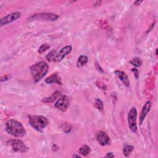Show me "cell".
Returning <instances> with one entry per match:
<instances>
[{
    "label": "cell",
    "instance_id": "cell-1",
    "mask_svg": "<svg viewBox=\"0 0 158 158\" xmlns=\"http://www.w3.org/2000/svg\"><path fill=\"white\" fill-rule=\"evenodd\" d=\"M6 132L15 137H23L26 135V130L23 125L19 121L9 119L6 123Z\"/></svg>",
    "mask_w": 158,
    "mask_h": 158
},
{
    "label": "cell",
    "instance_id": "cell-2",
    "mask_svg": "<svg viewBox=\"0 0 158 158\" xmlns=\"http://www.w3.org/2000/svg\"><path fill=\"white\" fill-rule=\"evenodd\" d=\"M48 65L45 62H40L30 67V72L33 81L37 83L41 80L48 71Z\"/></svg>",
    "mask_w": 158,
    "mask_h": 158
},
{
    "label": "cell",
    "instance_id": "cell-3",
    "mask_svg": "<svg viewBox=\"0 0 158 158\" xmlns=\"http://www.w3.org/2000/svg\"><path fill=\"white\" fill-rule=\"evenodd\" d=\"M29 123L34 129L41 132L46 127L49 121L46 117L43 116H30Z\"/></svg>",
    "mask_w": 158,
    "mask_h": 158
},
{
    "label": "cell",
    "instance_id": "cell-4",
    "mask_svg": "<svg viewBox=\"0 0 158 158\" xmlns=\"http://www.w3.org/2000/svg\"><path fill=\"white\" fill-rule=\"evenodd\" d=\"M136 116L137 111L135 108H132L128 114V123L130 130L133 133H135L137 131V125H136Z\"/></svg>",
    "mask_w": 158,
    "mask_h": 158
},
{
    "label": "cell",
    "instance_id": "cell-5",
    "mask_svg": "<svg viewBox=\"0 0 158 158\" xmlns=\"http://www.w3.org/2000/svg\"><path fill=\"white\" fill-rule=\"evenodd\" d=\"M9 144L14 152L26 153L28 151V147L20 140H12L9 141Z\"/></svg>",
    "mask_w": 158,
    "mask_h": 158
},
{
    "label": "cell",
    "instance_id": "cell-6",
    "mask_svg": "<svg viewBox=\"0 0 158 158\" xmlns=\"http://www.w3.org/2000/svg\"><path fill=\"white\" fill-rule=\"evenodd\" d=\"M21 12H12L7 15L6 16L3 17V18L0 20V26L2 27L3 25H7L9 23H11L14 21H15L17 19H18L21 16Z\"/></svg>",
    "mask_w": 158,
    "mask_h": 158
},
{
    "label": "cell",
    "instance_id": "cell-7",
    "mask_svg": "<svg viewBox=\"0 0 158 158\" xmlns=\"http://www.w3.org/2000/svg\"><path fill=\"white\" fill-rule=\"evenodd\" d=\"M59 16L57 14L52 13H41L39 14L33 15L30 17V19H43L48 21H54L58 19Z\"/></svg>",
    "mask_w": 158,
    "mask_h": 158
},
{
    "label": "cell",
    "instance_id": "cell-8",
    "mask_svg": "<svg viewBox=\"0 0 158 158\" xmlns=\"http://www.w3.org/2000/svg\"><path fill=\"white\" fill-rule=\"evenodd\" d=\"M69 99L67 96H62L58 99L57 102L55 103V107L61 111L62 112L66 111L69 106Z\"/></svg>",
    "mask_w": 158,
    "mask_h": 158
},
{
    "label": "cell",
    "instance_id": "cell-9",
    "mask_svg": "<svg viewBox=\"0 0 158 158\" xmlns=\"http://www.w3.org/2000/svg\"><path fill=\"white\" fill-rule=\"evenodd\" d=\"M96 140L102 146H106L109 143L110 139L108 134L103 131L99 132L96 135Z\"/></svg>",
    "mask_w": 158,
    "mask_h": 158
},
{
    "label": "cell",
    "instance_id": "cell-10",
    "mask_svg": "<svg viewBox=\"0 0 158 158\" xmlns=\"http://www.w3.org/2000/svg\"><path fill=\"white\" fill-rule=\"evenodd\" d=\"M72 51V46L70 45H67L66 46H65L64 48H63L59 53H58L56 55V56L55 59L54 61L56 62H59L61 60H62L64 59V58L67 56L68 54H69L70 52H71Z\"/></svg>",
    "mask_w": 158,
    "mask_h": 158
},
{
    "label": "cell",
    "instance_id": "cell-11",
    "mask_svg": "<svg viewBox=\"0 0 158 158\" xmlns=\"http://www.w3.org/2000/svg\"><path fill=\"white\" fill-rule=\"evenodd\" d=\"M152 105V103L150 101H147L145 105L143 106L142 112H141V114H140V125L142 124V123L143 122L146 116H147V114H148L149 111H150L151 107Z\"/></svg>",
    "mask_w": 158,
    "mask_h": 158
},
{
    "label": "cell",
    "instance_id": "cell-12",
    "mask_svg": "<svg viewBox=\"0 0 158 158\" xmlns=\"http://www.w3.org/2000/svg\"><path fill=\"white\" fill-rule=\"evenodd\" d=\"M115 74L125 86L127 87L130 86V82L129 80V77L125 72L120 71H115Z\"/></svg>",
    "mask_w": 158,
    "mask_h": 158
},
{
    "label": "cell",
    "instance_id": "cell-13",
    "mask_svg": "<svg viewBox=\"0 0 158 158\" xmlns=\"http://www.w3.org/2000/svg\"><path fill=\"white\" fill-rule=\"evenodd\" d=\"M45 82L48 84H51V83H58V85H62L61 82V79L59 75L57 73L53 74L50 77L46 79Z\"/></svg>",
    "mask_w": 158,
    "mask_h": 158
},
{
    "label": "cell",
    "instance_id": "cell-14",
    "mask_svg": "<svg viewBox=\"0 0 158 158\" xmlns=\"http://www.w3.org/2000/svg\"><path fill=\"white\" fill-rule=\"evenodd\" d=\"M88 62V57L85 55H81L77 61V64L78 67H82Z\"/></svg>",
    "mask_w": 158,
    "mask_h": 158
},
{
    "label": "cell",
    "instance_id": "cell-15",
    "mask_svg": "<svg viewBox=\"0 0 158 158\" xmlns=\"http://www.w3.org/2000/svg\"><path fill=\"white\" fill-rule=\"evenodd\" d=\"M60 95H61V93L59 92H56L53 94H52L50 97L43 99V101L46 102V103L52 102V101H54L55 99H58L60 96Z\"/></svg>",
    "mask_w": 158,
    "mask_h": 158
},
{
    "label": "cell",
    "instance_id": "cell-16",
    "mask_svg": "<svg viewBox=\"0 0 158 158\" xmlns=\"http://www.w3.org/2000/svg\"><path fill=\"white\" fill-rule=\"evenodd\" d=\"M91 150L89 146L87 145H83L79 149V153H80L83 156H87L89 154Z\"/></svg>",
    "mask_w": 158,
    "mask_h": 158
},
{
    "label": "cell",
    "instance_id": "cell-17",
    "mask_svg": "<svg viewBox=\"0 0 158 158\" xmlns=\"http://www.w3.org/2000/svg\"><path fill=\"white\" fill-rule=\"evenodd\" d=\"M133 149H134L133 146L130 145H126L124 146V148H123V153H124L126 156H129L130 154L132 152Z\"/></svg>",
    "mask_w": 158,
    "mask_h": 158
},
{
    "label": "cell",
    "instance_id": "cell-18",
    "mask_svg": "<svg viewBox=\"0 0 158 158\" xmlns=\"http://www.w3.org/2000/svg\"><path fill=\"white\" fill-rule=\"evenodd\" d=\"M130 63L135 67H140L142 64V61L140 58H134L130 61Z\"/></svg>",
    "mask_w": 158,
    "mask_h": 158
},
{
    "label": "cell",
    "instance_id": "cell-19",
    "mask_svg": "<svg viewBox=\"0 0 158 158\" xmlns=\"http://www.w3.org/2000/svg\"><path fill=\"white\" fill-rule=\"evenodd\" d=\"M95 106L99 110H103L104 108V104L103 101L98 98H96L95 101Z\"/></svg>",
    "mask_w": 158,
    "mask_h": 158
},
{
    "label": "cell",
    "instance_id": "cell-20",
    "mask_svg": "<svg viewBox=\"0 0 158 158\" xmlns=\"http://www.w3.org/2000/svg\"><path fill=\"white\" fill-rule=\"evenodd\" d=\"M56 52L53 51H51V52L46 56V59L49 61H55V59L56 56Z\"/></svg>",
    "mask_w": 158,
    "mask_h": 158
},
{
    "label": "cell",
    "instance_id": "cell-21",
    "mask_svg": "<svg viewBox=\"0 0 158 158\" xmlns=\"http://www.w3.org/2000/svg\"><path fill=\"white\" fill-rule=\"evenodd\" d=\"M61 128L63 129L64 132H66V133L69 132L71 130V129H72L71 126L70 125V124H67V123H65V124H63L62 125Z\"/></svg>",
    "mask_w": 158,
    "mask_h": 158
},
{
    "label": "cell",
    "instance_id": "cell-22",
    "mask_svg": "<svg viewBox=\"0 0 158 158\" xmlns=\"http://www.w3.org/2000/svg\"><path fill=\"white\" fill-rule=\"evenodd\" d=\"M50 48L49 45L48 44H43L42 45L39 49V52L40 54H42L45 51L48 49Z\"/></svg>",
    "mask_w": 158,
    "mask_h": 158
},
{
    "label": "cell",
    "instance_id": "cell-23",
    "mask_svg": "<svg viewBox=\"0 0 158 158\" xmlns=\"http://www.w3.org/2000/svg\"><path fill=\"white\" fill-rule=\"evenodd\" d=\"M132 71L133 72L135 78L137 79L138 78V74H139L138 69H136V68H133V69H132Z\"/></svg>",
    "mask_w": 158,
    "mask_h": 158
},
{
    "label": "cell",
    "instance_id": "cell-24",
    "mask_svg": "<svg viewBox=\"0 0 158 158\" xmlns=\"http://www.w3.org/2000/svg\"><path fill=\"white\" fill-rule=\"evenodd\" d=\"M106 157H114V155L112 153H109L107 154Z\"/></svg>",
    "mask_w": 158,
    "mask_h": 158
},
{
    "label": "cell",
    "instance_id": "cell-25",
    "mask_svg": "<svg viewBox=\"0 0 158 158\" xmlns=\"http://www.w3.org/2000/svg\"><path fill=\"white\" fill-rule=\"evenodd\" d=\"M142 3H143V1H136V2L134 3V5L137 6V5H140Z\"/></svg>",
    "mask_w": 158,
    "mask_h": 158
},
{
    "label": "cell",
    "instance_id": "cell-26",
    "mask_svg": "<svg viewBox=\"0 0 158 158\" xmlns=\"http://www.w3.org/2000/svg\"><path fill=\"white\" fill-rule=\"evenodd\" d=\"M73 157H80V156H77V155H74V156H73Z\"/></svg>",
    "mask_w": 158,
    "mask_h": 158
}]
</instances>
